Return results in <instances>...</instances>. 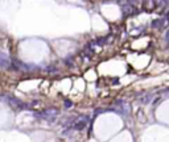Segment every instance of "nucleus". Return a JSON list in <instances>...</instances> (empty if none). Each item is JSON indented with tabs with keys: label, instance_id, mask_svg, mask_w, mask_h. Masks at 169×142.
<instances>
[{
	"label": "nucleus",
	"instance_id": "f03ea898",
	"mask_svg": "<svg viewBox=\"0 0 169 142\" xmlns=\"http://www.w3.org/2000/svg\"><path fill=\"white\" fill-rule=\"evenodd\" d=\"M58 116V109L55 108H49V109H45V111L41 113V117L44 120H48V121H54L55 117Z\"/></svg>",
	"mask_w": 169,
	"mask_h": 142
},
{
	"label": "nucleus",
	"instance_id": "7ed1b4c3",
	"mask_svg": "<svg viewBox=\"0 0 169 142\" xmlns=\"http://www.w3.org/2000/svg\"><path fill=\"white\" fill-rule=\"evenodd\" d=\"M116 105L119 107V112H120L122 115L128 116V115L131 113V107H130V104H128L127 101H124V100H118V101H116Z\"/></svg>",
	"mask_w": 169,
	"mask_h": 142
},
{
	"label": "nucleus",
	"instance_id": "423d86ee",
	"mask_svg": "<svg viewBox=\"0 0 169 142\" xmlns=\"http://www.w3.org/2000/svg\"><path fill=\"white\" fill-rule=\"evenodd\" d=\"M165 42H166L168 45H169V29L165 32Z\"/></svg>",
	"mask_w": 169,
	"mask_h": 142
},
{
	"label": "nucleus",
	"instance_id": "39448f33",
	"mask_svg": "<svg viewBox=\"0 0 169 142\" xmlns=\"http://www.w3.org/2000/svg\"><path fill=\"white\" fill-rule=\"evenodd\" d=\"M169 25V18L168 16H164V17H160V29H164Z\"/></svg>",
	"mask_w": 169,
	"mask_h": 142
},
{
	"label": "nucleus",
	"instance_id": "f257e3e1",
	"mask_svg": "<svg viewBox=\"0 0 169 142\" xmlns=\"http://www.w3.org/2000/svg\"><path fill=\"white\" fill-rule=\"evenodd\" d=\"M87 122H88V118L86 116H77L75 118H71V122H70L71 125L69 128H71L74 130H82L86 128Z\"/></svg>",
	"mask_w": 169,
	"mask_h": 142
},
{
	"label": "nucleus",
	"instance_id": "20e7f679",
	"mask_svg": "<svg viewBox=\"0 0 169 142\" xmlns=\"http://www.w3.org/2000/svg\"><path fill=\"white\" fill-rule=\"evenodd\" d=\"M151 100H152V95H151V93H147V95H144V96L140 97L139 103H140V104H148V103H151Z\"/></svg>",
	"mask_w": 169,
	"mask_h": 142
}]
</instances>
